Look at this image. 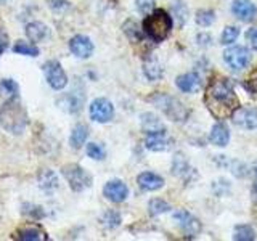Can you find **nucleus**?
Instances as JSON below:
<instances>
[{
  "label": "nucleus",
  "instance_id": "obj_1",
  "mask_svg": "<svg viewBox=\"0 0 257 241\" xmlns=\"http://www.w3.org/2000/svg\"><path fill=\"white\" fill-rule=\"evenodd\" d=\"M204 103L217 119L230 117L241 106L230 79L222 76L212 77L209 82L204 93Z\"/></svg>",
  "mask_w": 257,
  "mask_h": 241
},
{
  "label": "nucleus",
  "instance_id": "obj_2",
  "mask_svg": "<svg viewBox=\"0 0 257 241\" xmlns=\"http://www.w3.org/2000/svg\"><path fill=\"white\" fill-rule=\"evenodd\" d=\"M28 112L24 109L23 104L12 96L10 100L4 103L2 109H0V124L7 132L13 135H20L28 126Z\"/></svg>",
  "mask_w": 257,
  "mask_h": 241
},
{
  "label": "nucleus",
  "instance_id": "obj_3",
  "mask_svg": "<svg viewBox=\"0 0 257 241\" xmlns=\"http://www.w3.org/2000/svg\"><path fill=\"white\" fill-rule=\"evenodd\" d=\"M174 26L172 16L163 8L153 10L143 21V32L147 34L153 42H163L171 34Z\"/></svg>",
  "mask_w": 257,
  "mask_h": 241
},
{
  "label": "nucleus",
  "instance_id": "obj_4",
  "mask_svg": "<svg viewBox=\"0 0 257 241\" xmlns=\"http://www.w3.org/2000/svg\"><path fill=\"white\" fill-rule=\"evenodd\" d=\"M148 101L155 104L156 108H159L169 119L174 120V123H185L190 116L188 108L185 106L179 98H175L172 95L156 92L150 96Z\"/></svg>",
  "mask_w": 257,
  "mask_h": 241
},
{
  "label": "nucleus",
  "instance_id": "obj_5",
  "mask_svg": "<svg viewBox=\"0 0 257 241\" xmlns=\"http://www.w3.org/2000/svg\"><path fill=\"white\" fill-rule=\"evenodd\" d=\"M61 174L64 175V179L68 180L69 187L72 191H84L92 185V177L84 167H80L79 164H68L63 166Z\"/></svg>",
  "mask_w": 257,
  "mask_h": 241
},
{
  "label": "nucleus",
  "instance_id": "obj_6",
  "mask_svg": "<svg viewBox=\"0 0 257 241\" xmlns=\"http://www.w3.org/2000/svg\"><path fill=\"white\" fill-rule=\"evenodd\" d=\"M223 61L231 71H243L251 63V52L243 45L230 47L223 52Z\"/></svg>",
  "mask_w": 257,
  "mask_h": 241
},
{
  "label": "nucleus",
  "instance_id": "obj_7",
  "mask_svg": "<svg viewBox=\"0 0 257 241\" xmlns=\"http://www.w3.org/2000/svg\"><path fill=\"white\" fill-rule=\"evenodd\" d=\"M44 74L48 85L55 90H61L68 85V76L58 60H48L44 64Z\"/></svg>",
  "mask_w": 257,
  "mask_h": 241
},
{
  "label": "nucleus",
  "instance_id": "obj_8",
  "mask_svg": "<svg viewBox=\"0 0 257 241\" xmlns=\"http://www.w3.org/2000/svg\"><path fill=\"white\" fill-rule=\"evenodd\" d=\"M114 116V106L108 98H96L90 104V117L95 123L106 124Z\"/></svg>",
  "mask_w": 257,
  "mask_h": 241
},
{
  "label": "nucleus",
  "instance_id": "obj_9",
  "mask_svg": "<svg viewBox=\"0 0 257 241\" xmlns=\"http://www.w3.org/2000/svg\"><path fill=\"white\" fill-rule=\"evenodd\" d=\"M233 124L246 129V131H254L257 129V109L255 108H238L231 114Z\"/></svg>",
  "mask_w": 257,
  "mask_h": 241
},
{
  "label": "nucleus",
  "instance_id": "obj_10",
  "mask_svg": "<svg viewBox=\"0 0 257 241\" xmlns=\"http://www.w3.org/2000/svg\"><path fill=\"white\" fill-rule=\"evenodd\" d=\"M174 220L179 223V227L185 233H187V235L195 236L201 231V222L193 214H190L188 211H183V209H180V211H175L174 212Z\"/></svg>",
  "mask_w": 257,
  "mask_h": 241
},
{
  "label": "nucleus",
  "instance_id": "obj_11",
  "mask_svg": "<svg viewBox=\"0 0 257 241\" xmlns=\"http://www.w3.org/2000/svg\"><path fill=\"white\" fill-rule=\"evenodd\" d=\"M69 50L72 55L77 56V58L87 60L90 58L93 53V42L87 36H74L69 40Z\"/></svg>",
  "mask_w": 257,
  "mask_h": 241
},
{
  "label": "nucleus",
  "instance_id": "obj_12",
  "mask_svg": "<svg viewBox=\"0 0 257 241\" xmlns=\"http://www.w3.org/2000/svg\"><path fill=\"white\" fill-rule=\"evenodd\" d=\"M103 195L111 203H124L128 196V188L122 180H109L103 188Z\"/></svg>",
  "mask_w": 257,
  "mask_h": 241
},
{
  "label": "nucleus",
  "instance_id": "obj_13",
  "mask_svg": "<svg viewBox=\"0 0 257 241\" xmlns=\"http://www.w3.org/2000/svg\"><path fill=\"white\" fill-rule=\"evenodd\" d=\"M231 13L235 15L239 21L249 23L255 18L257 7L251 2V0H235V2L231 4Z\"/></svg>",
  "mask_w": 257,
  "mask_h": 241
},
{
  "label": "nucleus",
  "instance_id": "obj_14",
  "mask_svg": "<svg viewBox=\"0 0 257 241\" xmlns=\"http://www.w3.org/2000/svg\"><path fill=\"white\" fill-rule=\"evenodd\" d=\"M145 147H147L150 151H167L172 147V140L166 135V132L147 134Z\"/></svg>",
  "mask_w": 257,
  "mask_h": 241
},
{
  "label": "nucleus",
  "instance_id": "obj_15",
  "mask_svg": "<svg viewBox=\"0 0 257 241\" xmlns=\"http://www.w3.org/2000/svg\"><path fill=\"white\" fill-rule=\"evenodd\" d=\"M137 183L145 191H156L164 187V179L155 172H142L137 177Z\"/></svg>",
  "mask_w": 257,
  "mask_h": 241
},
{
  "label": "nucleus",
  "instance_id": "obj_16",
  "mask_svg": "<svg viewBox=\"0 0 257 241\" xmlns=\"http://www.w3.org/2000/svg\"><path fill=\"white\" fill-rule=\"evenodd\" d=\"M84 101H85V93L79 92L77 88H74V90L69 92L66 96H63L60 100V104L64 106V109L68 112H79L84 106Z\"/></svg>",
  "mask_w": 257,
  "mask_h": 241
},
{
  "label": "nucleus",
  "instance_id": "obj_17",
  "mask_svg": "<svg viewBox=\"0 0 257 241\" xmlns=\"http://www.w3.org/2000/svg\"><path fill=\"white\" fill-rule=\"evenodd\" d=\"M16 238L21 241H47L48 239L45 230L40 227V225H34V223L20 228L18 233H16Z\"/></svg>",
  "mask_w": 257,
  "mask_h": 241
},
{
  "label": "nucleus",
  "instance_id": "obj_18",
  "mask_svg": "<svg viewBox=\"0 0 257 241\" xmlns=\"http://www.w3.org/2000/svg\"><path fill=\"white\" fill-rule=\"evenodd\" d=\"M177 87L180 88L185 93H193L198 92L201 87V77L196 74V72H187V74H182L175 79Z\"/></svg>",
  "mask_w": 257,
  "mask_h": 241
},
{
  "label": "nucleus",
  "instance_id": "obj_19",
  "mask_svg": "<svg viewBox=\"0 0 257 241\" xmlns=\"http://www.w3.org/2000/svg\"><path fill=\"white\" fill-rule=\"evenodd\" d=\"M209 140H211L212 145H215V147H219V148L227 147L228 142H230V131H228V127L225 126L223 123H217L211 129Z\"/></svg>",
  "mask_w": 257,
  "mask_h": 241
},
{
  "label": "nucleus",
  "instance_id": "obj_20",
  "mask_svg": "<svg viewBox=\"0 0 257 241\" xmlns=\"http://www.w3.org/2000/svg\"><path fill=\"white\" fill-rule=\"evenodd\" d=\"M26 36L31 42H34V44L42 42V40L47 39V36H48V28L40 21H32L26 26Z\"/></svg>",
  "mask_w": 257,
  "mask_h": 241
},
{
  "label": "nucleus",
  "instance_id": "obj_21",
  "mask_svg": "<svg viewBox=\"0 0 257 241\" xmlns=\"http://www.w3.org/2000/svg\"><path fill=\"white\" fill-rule=\"evenodd\" d=\"M142 127L147 134H156V132H166L164 124L161 123V119L151 112H145L142 114Z\"/></svg>",
  "mask_w": 257,
  "mask_h": 241
},
{
  "label": "nucleus",
  "instance_id": "obj_22",
  "mask_svg": "<svg viewBox=\"0 0 257 241\" xmlns=\"http://www.w3.org/2000/svg\"><path fill=\"white\" fill-rule=\"evenodd\" d=\"M143 72L150 80H159L164 74V69H163V66H161V63L158 60L150 58L143 64Z\"/></svg>",
  "mask_w": 257,
  "mask_h": 241
},
{
  "label": "nucleus",
  "instance_id": "obj_23",
  "mask_svg": "<svg viewBox=\"0 0 257 241\" xmlns=\"http://www.w3.org/2000/svg\"><path fill=\"white\" fill-rule=\"evenodd\" d=\"M172 13H174L177 26L183 28L185 23L188 21V8L185 5L183 0H172Z\"/></svg>",
  "mask_w": 257,
  "mask_h": 241
},
{
  "label": "nucleus",
  "instance_id": "obj_24",
  "mask_svg": "<svg viewBox=\"0 0 257 241\" xmlns=\"http://www.w3.org/2000/svg\"><path fill=\"white\" fill-rule=\"evenodd\" d=\"M87 137H88V127L84 126V124H77L74 129H72V132H71V139H69L71 147L76 148V150L80 148L85 143Z\"/></svg>",
  "mask_w": 257,
  "mask_h": 241
},
{
  "label": "nucleus",
  "instance_id": "obj_25",
  "mask_svg": "<svg viewBox=\"0 0 257 241\" xmlns=\"http://www.w3.org/2000/svg\"><path fill=\"white\" fill-rule=\"evenodd\" d=\"M39 182H40V187L45 190H53L58 187V179H56V175L50 171V169H44V171L40 172Z\"/></svg>",
  "mask_w": 257,
  "mask_h": 241
},
{
  "label": "nucleus",
  "instance_id": "obj_26",
  "mask_svg": "<svg viewBox=\"0 0 257 241\" xmlns=\"http://www.w3.org/2000/svg\"><path fill=\"white\" fill-rule=\"evenodd\" d=\"M233 239L236 241H254L255 239V231L251 225H238L233 233Z\"/></svg>",
  "mask_w": 257,
  "mask_h": 241
},
{
  "label": "nucleus",
  "instance_id": "obj_27",
  "mask_svg": "<svg viewBox=\"0 0 257 241\" xmlns=\"http://www.w3.org/2000/svg\"><path fill=\"white\" fill-rule=\"evenodd\" d=\"M125 36L128 37V40H132V42H140L142 40V36H143V31L139 28V24H137L135 21H131L128 20L127 23H124L122 26Z\"/></svg>",
  "mask_w": 257,
  "mask_h": 241
},
{
  "label": "nucleus",
  "instance_id": "obj_28",
  "mask_svg": "<svg viewBox=\"0 0 257 241\" xmlns=\"http://www.w3.org/2000/svg\"><path fill=\"white\" fill-rule=\"evenodd\" d=\"M169 211H171V206H169V203H166V201L161 199V198L151 199L150 204H148L150 215H161V214L169 212Z\"/></svg>",
  "mask_w": 257,
  "mask_h": 241
},
{
  "label": "nucleus",
  "instance_id": "obj_29",
  "mask_svg": "<svg viewBox=\"0 0 257 241\" xmlns=\"http://www.w3.org/2000/svg\"><path fill=\"white\" fill-rule=\"evenodd\" d=\"M13 52L18 55H24V56H37L39 48L32 44L24 42V40H18V42L13 45Z\"/></svg>",
  "mask_w": 257,
  "mask_h": 241
},
{
  "label": "nucleus",
  "instance_id": "obj_30",
  "mask_svg": "<svg viewBox=\"0 0 257 241\" xmlns=\"http://www.w3.org/2000/svg\"><path fill=\"white\" fill-rule=\"evenodd\" d=\"M188 169H190V166H188V163L185 161V158H183V155H177L175 158H174V163H172V174L174 175H179V177H183L185 174H188Z\"/></svg>",
  "mask_w": 257,
  "mask_h": 241
},
{
  "label": "nucleus",
  "instance_id": "obj_31",
  "mask_svg": "<svg viewBox=\"0 0 257 241\" xmlns=\"http://www.w3.org/2000/svg\"><path fill=\"white\" fill-rule=\"evenodd\" d=\"M214 20H215V13L212 10H198V13H196V23L201 28L211 26Z\"/></svg>",
  "mask_w": 257,
  "mask_h": 241
},
{
  "label": "nucleus",
  "instance_id": "obj_32",
  "mask_svg": "<svg viewBox=\"0 0 257 241\" xmlns=\"http://www.w3.org/2000/svg\"><path fill=\"white\" fill-rule=\"evenodd\" d=\"M18 90H20V87H18V84L15 82V80L2 79V82H0V93H2V95L16 96V95H18Z\"/></svg>",
  "mask_w": 257,
  "mask_h": 241
},
{
  "label": "nucleus",
  "instance_id": "obj_33",
  "mask_svg": "<svg viewBox=\"0 0 257 241\" xmlns=\"http://www.w3.org/2000/svg\"><path fill=\"white\" fill-rule=\"evenodd\" d=\"M238 37H239V29L235 28V26H227V28L223 29V32H222L220 42L223 45H230V44L235 42Z\"/></svg>",
  "mask_w": 257,
  "mask_h": 241
},
{
  "label": "nucleus",
  "instance_id": "obj_34",
  "mask_svg": "<svg viewBox=\"0 0 257 241\" xmlns=\"http://www.w3.org/2000/svg\"><path fill=\"white\" fill-rule=\"evenodd\" d=\"M87 156L92 159H96V161H101V159H104V156H106V153H104V148L100 143L92 142L87 145Z\"/></svg>",
  "mask_w": 257,
  "mask_h": 241
},
{
  "label": "nucleus",
  "instance_id": "obj_35",
  "mask_svg": "<svg viewBox=\"0 0 257 241\" xmlns=\"http://www.w3.org/2000/svg\"><path fill=\"white\" fill-rule=\"evenodd\" d=\"M103 223L109 228H114L117 225H120V215L116 211H108L103 215Z\"/></svg>",
  "mask_w": 257,
  "mask_h": 241
},
{
  "label": "nucleus",
  "instance_id": "obj_36",
  "mask_svg": "<svg viewBox=\"0 0 257 241\" xmlns=\"http://www.w3.org/2000/svg\"><path fill=\"white\" fill-rule=\"evenodd\" d=\"M135 5L143 15H148L155 10V0H135Z\"/></svg>",
  "mask_w": 257,
  "mask_h": 241
},
{
  "label": "nucleus",
  "instance_id": "obj_37",
  "mask_svg": "<svg viewBox=\"0 0 257 241\" xmlns=\"http://www.w3.org/2000/svg\"><path fill=\"white\" fill-rule=\"evenodd\" d=\"M23 212L32 217V219H40V217H44V211H42V207H39V206H28V204H24L23 206Z\"/></svg>",
  "mask_w": 257,
  "mask_h": 241
},
{
  "label": "nucleus",
  "instance_id": "obj_38",
  "mask_svg": "<svg viewBox=\"0 0 257 241\" xmlns=\"http://www.w3.org/2000/svg\"><path fill=\"white\" fill-rule=\"evenodd\" d=\"M8 47V34L5 32V28L0 24V55H2Z\"/></svg>",
  "mask_w": 257,
  "mask_h": 241
},
{
  "label": "nucleus",
  "instance_id": "obj_39",
  "mask_svg": "<svg viewBox=\"0 0 257 241\" xmlns=\"http://www.w3.org/2000/svg\"><path fill=\"white\" fill-rule=\"evenodd\" d=\"M244 87H246L251 93H257V72H254V74L246 80V82H244Z\"/></svg>",
  "mask_w": 257,
  "mask_h": 241
},
{
  "label": "nucleus",
  "instance_id": "obj_40",
  "mask_svg": "<svg viewBox=\"0 0 257 241\" xmlns=\"http://www.w3.org/2000/svg\"><path fill=\"white\" fill-rule=\"evenodd\" d=\"M247 40L254 50H257V29H249L247 31Z\"/></svg>",
  "mask_w": 257,
  "mask_h": 241
},
{
  "label": "nucleus",
  "instance_id": "obj_41",
  "mask_svg": "<svg viewBox=\"0 0 257 241\" xmlns=\"http://www.w3.org/2000/svg\"><path fill=\"white\" fill-rule=\"evenodd\" d=\"M211 42H212V39L209 34H204V32H203V34L198 36V44L201 47H209V45H211Z\"/></svg>",
  "mask_w": 257,
  "mask_h": 241
},
{
  "label": "nucleus",
  "instance_id": "obj_42",
  "mask_svg": "<svg viewBox=\"0 0 257 241\" xmlns=\"http://www.w3.org/2000/svg\"><path fill=\"white\" fill-rule=\"evenodd\" d=\"M252 193H254V196L257 198V182L254 183V187H252Z\"/></svg>",
  "mask_w": 257,
  "mask_h": 241
},
{
  "label": "nucleus",
  "instance_id": "obj_43",
  "mask_svg": "<svg viewBox=\"0 0 257 241\" xmlns=\"http://www.w3.org/2000/svg\"><path fill=\"white\" fill-rule=\"evenodd\" d=\"M8 2V0H0V5H5Z\"/></svg>",
  "mask_w": 257,
  "mask_h": 241
}]
</instances>
